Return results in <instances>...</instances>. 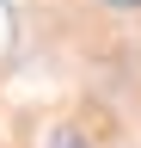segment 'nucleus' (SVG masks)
<instances>
[{"instance_id":"f257e3e1","label":"nucleus","mask_w":141,"mask_h":148,"mask_svg":"<svg viewBox=\"0 0 141 148\" xmlns=\"http://www.w3.org/2000/svg\"><path fill=\"white\" fill-rule=\"evenodd\" d=\"M111 6H141V0H111Z\"/></svg>"}]
</instances>
